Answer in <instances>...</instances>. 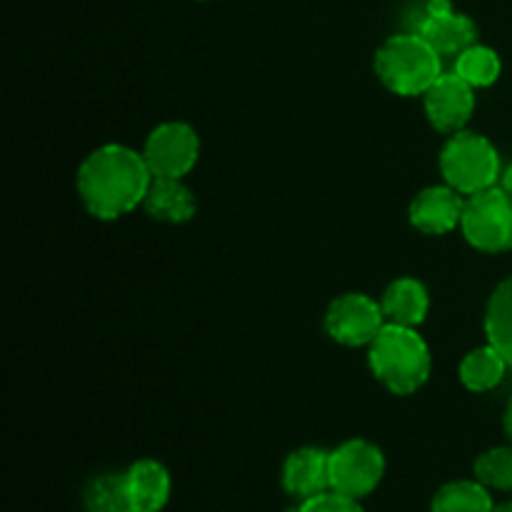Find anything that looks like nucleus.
<instances>
[{"instance_id":"4be33fe9","label":"nucleus","mask_w":512,"mask_h":512,"mask_svg":"<svg viewBox=\"0 0 512 512\" xmlns=\"http://www.w3.org/2000/svg\"><path fill=\"white\" fill-rule=\"evenodd\" d=\"M295 512H365L360 500L340 495L335 490H325V493L315 495V498L303 500Z\"/></svg>"},{"instance_id":"b1692460","label":"nucleus","mask_w":512,"mask_h":512,"mask_svg":"<svg viewBox=\"0 0 512 512\" xmlns=\"http://www.w3.org/2000/svg\"><path fill=\"white\" fill-rule=\"evenodd\" d=\"M505 433H508L510 443H512V398L508 403V410H505Z\"/></svg>"},{"instance_id":"f3484780","label":"nucleus","mask_w":512,"mask_h":512,"mask_svg":"<svg viewBox=\"0 0 512 512\" xmlns=\"http://www.w3.org/2000/svg\"><path fill=\"white\" fill-rule=\"evenodd\" d=\"M490 490L480 480H453L435 493L430 512H493Z\"/></svg>"},{"instance_id":"412c9836","label":"nucleus","mask_w":512,"mask_h":512,"mask_svg":"<svg viewBox=\"0 0 512 512\" xmlns=\"http://www.w3.org/2000/svg\"><path fill=\"white\" fill-rule=\"evenodd\" d=\"M475 480L488 490H512V445L485 450L475 460Z\"/></svg>"},{"instance_id":"423d86ee","label":"nucleus","mask_w":512,"mask_h":512,"mask_svg":"<svg viewBox=\"0 0 512 512\" xmlns=\"http://www.w3.org/2000/svg\"><path fill=\"white\" fill-rule=\"evenodd\" d=\"M385 475V455L368 440H348L330 450V490L363 500Z\"/></svg>"},{"instance_id":"1a4fd4ad","label":"nucleus","mask_w":512,"mask_h":512,"mask_svg":"<svg viewBox=\"0 0 512 512\" xmlns=\"http://www.w3.org/2000/svg\"><path fill=\"white\" fill-rule=\"evenodd\" d=\"M410 23H413L410 33L420 35L440 55L458 58L465 48L475 45V38H478L473 20L463 13H455L450 0H425Z\"/></svg>"},{"instance_id":"4468645a","label":"nucleus","mask_w":512,"mask_h":512,"mask_svg":"<svg viewBox=\"0 0 512 512\" xmlns=\"http://www.w3.org/2000/svg\"><path fill=\"white\" fill-rule=\"evenodd\" d=\"M143 208L163 223H188L198 210V200L193 190L183 183V178H155L153 175Z\"/></svg>"},{"instance_id":"9d476101","label":"nucleus","mask_w":512,"mask_h":512,"mask_svg":"<svg viewBox=\"0 0 512 512\" xmlns=\"http://www.w3.org/2000/svg\"><path fill=\"white\" fill-rule=\"evenodd\" d=\"M473 85L465 83L458 73H443L428 88L425 98V113L440 133H460L475 110Z\"/></svg>"},{"instance_id":"39448f33","label":"nucleus","mask_w":512,"mask_h":512,"mask_svg":"<svg viewBox=\"0 0 512 512\" xmlns=\"http://www.w3.org/2000/svg\"><path fill=\"white\" fill-rule=\"evenodd\" d=\"M465 240L483 253H505L512 248V195L503 185L470 195L460 220Z\"/></svg>"},{"instance_id":"7ed1b4c3","label":"nucleus","mask_w":512,"mask_h":512,"mask_svg":"<svg viewBox=\"0 0 512 512\" xmlns=\"http://www.w3.org/2000/svg\"><path fill=\"white\" fill-rule=\"evenodd\" d=\"M443 55L415 33L393 35L375 55V70L385 88L395 95H425L443 75Z\"/></svg>"},{"instance_id":"6ab92c4d","label":"nucleus","mask_w":512,"mask_h":512,"mask_svg":"<svg viewBox=\"0 0 512 512\" xmlns=\"http://www.w3.org/2000/svg\"><path fill=\"white\" fill-rule=\"evenodd\" d=\"M85 512H133L125 473L98 475L83 493Z\"/></svg>"},{"instance_id":"5701e85b","label":"nucleus","mask_w":512,"mask_h":512,"mask_svg":"<svg viewBox=\"0 0 512 512\" xmlns=\"http://www.w3.org/2000/svg\"><path fill=\"white\" fill-rule=\"evenodd\" d=\"M500 180H503V188L508 190V193L512 195V163L508 165V168L503 170V175H500Z\"/></svg>"},{"instance_id":"a211bd4d","label":"nucleus","mask_w":512,"mask_h":512,"mask_svg":"<svg viewBox=\"0 0 512 512\" xmlns=\"http://www.w3.org/2000/svg\"><path fill=\"white\" fill-rule=\"evenodd\" d=\"M485 333H488V343L500 350V355L512 368V275L490 295L488 313H485Z\"/></svg>"},{"instance_id":"dca6fc26","label":"nucleus","mask_w":512,"mask_h":512,"mask_svg":"<svg viewBox=\"0 0 512 512\" xmlns=\"http://www.w3.org/2000/svg\"><path fill=\"white\" fill-rule=\"evenodd\" d=\"M508 360L500 355L495 345H483V348L470 350L460 363V380L473 393H488V390L498 388L508 370Z\"/></svg>"},{"instance_id":"aec40b11","label":"nucleus","mask_w":512,"mask_h":512,"mask_svg":"<svg viewBox=\"0 0 512 512\" xmlns=\"http://www.w3.org/2000/svg\"><path fill=\"white\" fill-rule=\"evenodd\" d=\"M500 55L488 45H470L455 58V73L473 88H488L500 78Z\"/></svg>"},{"instance_id":"20e7f679","label":"nucleus","mask_w":512,"mask_h":512,"mask_svg":"<svg viewBox=\"0 0 512 512\" xmlns=\"http://www.w3.org/2000/svg\"><path fill=\"white\" fill-rule=\"evenodd\" d=\"M440 170L445 183L460 195H475L488 190L500 178V155L488 138L460 130L445 143L440 153Z\"/></svg>"},{"instance_id":"ddd939ff","label":"nucleus","mask_w":512,"mask_h":512,"mask_svg":"<svg viewBox=\"0 0 512 512\" xmlns=\"http://www.w3.org/2000/svg\"><path fill=\"white\" fill-rule=\"evenodd\" d=\"M125 485H128L133 512H160L168 505L173 490L168 468L150 458L138 460L125 470Z\"/></svg>"},{"instance_id":"2eb2a0df","label":"nucleus","mask_w":512,"mask_h":512,"mask_svg":"<svg viewBox=\"0 0 512 512\" xmlns=\"http://www.w3.org/2000/svg\"><path fill=\"white\" fill-rule=\"evenodd\" d=\"M380 305H383V313L388 323L415 328V325L423 323L425 315H428L430 295L420 280L400 278L388 285Z\"/></svg>"},{"instance_id":"6e6552de","label":"nucleus","mask_w":512,"mask_h":512,"mask_svg":"<svg viewBox=\"0 0 512 512\" xmlns=\"http://www.w3.org/2000/svg\"><path fill=\"white\" fill-rule=\"evenodd\" d=\"M385 323L388 320H385L383 305L363 293L340 295L330 303L328 313H325L328 335L335 343L348 345V348L373 343Z\"/></svg>"},{"instance_id":"0eeeda50","label":"nucleus","mask_w":512,"mask_h":512,"mask_svg":"<svg viewBox=\"0 0 512 512\" xmlns=\"http://www.w3.org/2000/svg\"><path fill=\"white\" fill-rule=\"evenodd\" d=\"M200 155L198 133L188 123H163L148 135L143 158L155 178H183L195 168Z\"/></svg>"},{"instance_id":"393cba45","label":"nucleus","mask_w":512,"mask_h":512,"mask_svg":"<svg viewBox=\"0 0 512 512\" xmlns=\"http://www.w3.org/2000/svg\"><path fill=\"white\" fill-rule=\"evenodd\" d=\"M493 512H512V503H503V505H495Z\"/></svg>"},{"instance_id":"f257e3e1","label":"nucleus","mask_w":512,"mask_h":512,"mask_svg":"<svg viewBox=\"0 0 512 512\" xmlns=\"http://www.w3.org/2000/svg\"><path fill=\"white\" fill-rule=\"evenodd\" d=\"M150 180L143 153L128 145H103L80 165L78 193L90 215L115 220L143 205Z\"/></svg>"},{"instance_id":"f03ea898","label":"nucleus","mask_w":512,"mask_h":512,"mask_svg":"<svg viewBox=\"0 0 512 512\" xmlns=\"http://www.w3.org/2000/svg\"><path fill=\"white\" fill-rule=\"evenodd\" d=\"M428 343L415 328L385 323L378 338L370 343V368L395 395H410L430 378Z\"/></svg>"},{"instance_id":"9b49d317","label":"nucleus","mask_w":512,"mask_h":512,"mask_svg":"<svg viewBox=\"0 0 512 512\" xmlns=\"http://www.w3.org/2000/svg\"><path fill=\"white\" fill-rule=\"evenodd\" d=\"M465 200L450 185H433L415 195L410 205V223L428 235H445L463 220Z\"/></svg>"},{"instance_id":"f8f14e48","label":"nucleus","mask_w":512,"mask_h":512,"mask_svg":"<svg viewBox=\"0 0 512 512\" xmlns=\"http://www.w3.org/2000/svg\"><path fill=\"white\" fill-rule=\"evenodd\" d=\"M285 493L303 500L330 490V453L320 448H300L288 455L283 465Z\"/></svg>"}]
</instances>
